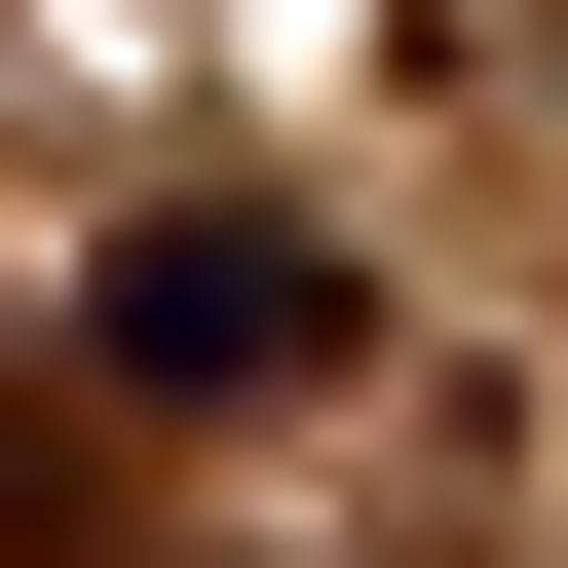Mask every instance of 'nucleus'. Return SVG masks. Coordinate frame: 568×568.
<instances>
[{
  "mask_svg": "<svg viewBox=\"0 0 568 568\" xmlns=\"http://www.w3.org/2000/svg\"><path fill=\"white\" fill-rule=\"evenodd\" d=\"M0 568H77V417H39V342H0Z\"/></svg>",
  "mask_w": 568,
  "mask_h": 568,
  "instance_id": "nucleus-2",
  "label": "nucleus"
},
{
  "mask_svg": "<svg viewBox=\"0 0 568 568\" xmlns=\"http://www.w3.org/2000/svg\"><path fill=\"white\" fill-rule=\"evenodd\" d=\"M77 342H114L152 417H304V379H342V227H265V190H152Z\"/></svg>",
  "mask_w": 568,
  "mask_h": 568,
  "instance_id": "nucleus-1",
  "label": "nucleus"
}]
</instances>
